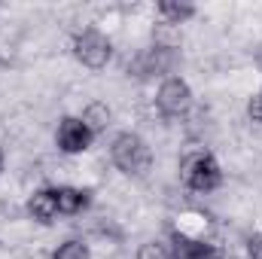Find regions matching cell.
<instances>
[{"label":"cell","instance_id":"6da1fadb","mask_svg":"<svg viewBox=\"0 0 262 259\" xmlns=\"http://www.w3.org/2000/svg\"><path fill=\"white\" fill-rule=\"evenodd\" d=\"M113 162L125 174H146L149 168V146L137 134H119L113 140Z\"/></svg>","mask_w":262,"mask_h":259},{"label":"cell","instance_id":"7a4b0ae2","mask_svg":"<svg viewBox=\"0 0 262 259\" xmlns=\"http://www.w3.org/2000/svg\"><path fill=\"white\" fill-rule=\"evenodd\" d=\"M183 180L198 192H210L220 186V165L207 153H195L183 162Z\"/></svg>","mask_w":262,"mask_h":259},{"label":"cell","instance_id":"3957f363","mask_svg":"<svg viewBox=\"0 0 262 259\" xmlns=\"http://www.w3.org/2000/svg\"><path fill=\"white\" fill-rule=\"evenodd\" d=\"M73 52L76 58L82 61L85 67H104L110 61V40L101 37L98 31H82L76 40H73Z\"/></svg>","mask_w":262,"mask_h":259},{"label":"cell","instance_id":"277c9868","mask_svg":"<svg viewBox=\"0 0 262 259\" xmlns=\"http://www.w3.org/2000/svg\"><path fill=\"white\" fill-rule=\"evenodd\" d=\"M156 104H159V110H162L165 116H183V113L189 110V104H192V92H189V85H186L183 79H168V82L159 89Z\"/></svg>","mask_w":262,"mask_h":259},{"label":"cell","instance_id":"5b68a950","mask_svg":"<svg viewBox=\"0 0 262 259\" xmlns=\"http://www.w3.org/2000/svg\"><path fill=\"white\" fill-rule=\"evenodd\" d=\"M89 140H92V128L82 119H73L70 116V119L61 122V128H58V146L64 153H82L89 146Z\"/></svg>","mask_w":262,"mask_h":259},{"label":"cell","instance_id":"8992f818","mask_svg":"<svg viewBox=\"0 0 262 259\" xmlns=\"http://www.w3.org/2000/svg\"><path fill=\"white\" fill-rule=\"evenodd\" d=\"M28 210H31L34 220L52 223V220L58 217V195H55V189H40V192H34V198L28 201Z\"/></svg>","mask_w":262,"mask_h":259},{"label":"cell","instance_id":"52a82bcc","mask_svg":"<svg viewBox=\"0 0 262 259\" xmlns=\"http://www.w3.org/2000/svg\"><path fill=\"white\" fill-rule=\"evenodd\" d=\"M174 259H216V250L204 241H192L177 235V247H174Z\"/></svg>","mask_w":262,"mask_h":259},{"label":"cell","instance_id":"ba28073f","mask_svg":"<svg viewBox=\"0 0 262 259\" xmlns=\"http://www.w3.org/2000/svg\"><path fill=\"white\" fill-rule=\"evenodd\" d=\"M55 195H58V213H76L89 204V195L79 192V189H70V186L55 189Z\"/></svg>","mask_w":262,"mask_h":259},{"label":"cell","instance_id":"9c48e42d","mask_svg":"<svg viewBox=\"0 0 262 259\" xmlns=\"http://www.w3.org/2000/svg\"><path fill=\"white\" fill-rule=\"evenodd\" d=\"M159 12H162L171 25H180V21H183V18H189L195 9H192L189 3H162V6H159Z\"/></svg>","mask_w":262,"mask_h":259},{"label":"cell","instance_id":"30bf717a","mask_svg":"<svg viewBox=\"0 0 262 259\" xmlns=\"http://www.w3.org/2000/svg\"><path fill=\"white\" fill-rule=\"evenodd\" d=\"M137 259H174V250L168 244H162V241H146L140 247Z\"/></svg>","mask_w":262,"mask_h":259},{"label":"cell","instance_id":"8fae6325","mask_svg":"<svg viewBox=\"0 0 262 259\" xmlns=\"http://www.w3.org/2000/svg\"><path fill=\"white\" fill-rule=\"evenodd\" d=\"M55 259H89V247L79 244V241H67V244L58 247Z\"/></svg>","mask_w":262,"mask_h":259},{"label":"cell","instance_id":"7c38bea8","mask_svg":"<svg viewBox=\"0 0 262 259\" xmlns=\"http://www.w3.org/2000/svg\"><path fill=\"white\" fill-rule=\"evenodd\" d=\"M107 116H110V113H107V107L95 104V107H89V113H85V119H82V122H85L89 128H101V125L107 122Z\"/></svg>","mask_w":262,"mask_h":259},{"label":"cell","instance_id":"4fadbf2b","mask_svg":"<svg viewBox=\"0 0 262 259\" xmlns=\"http://www.w3.org/2000/svg\"><path fill=\"white\" fill-rule=\"evenodd\" d=\"M247 113H250V119H256V122H262V89L256 92V95H253V101H250Z\"/></svg>","mask_w":262,"mask_h":259},{"label":"cell","instance_id":"5bb4252c","mask_svg":"<svg viewBox=\"0 0 262 259\" xmlns=\"http://www.w3.org/2000/svg\"><path fill=\"white\" fill-rule=\"evenodd\" d=\"M247 250H250V259H262V235H253L250 238Z\"/></svg>","mask_w":262,"mask_h":259}]
</instances>
